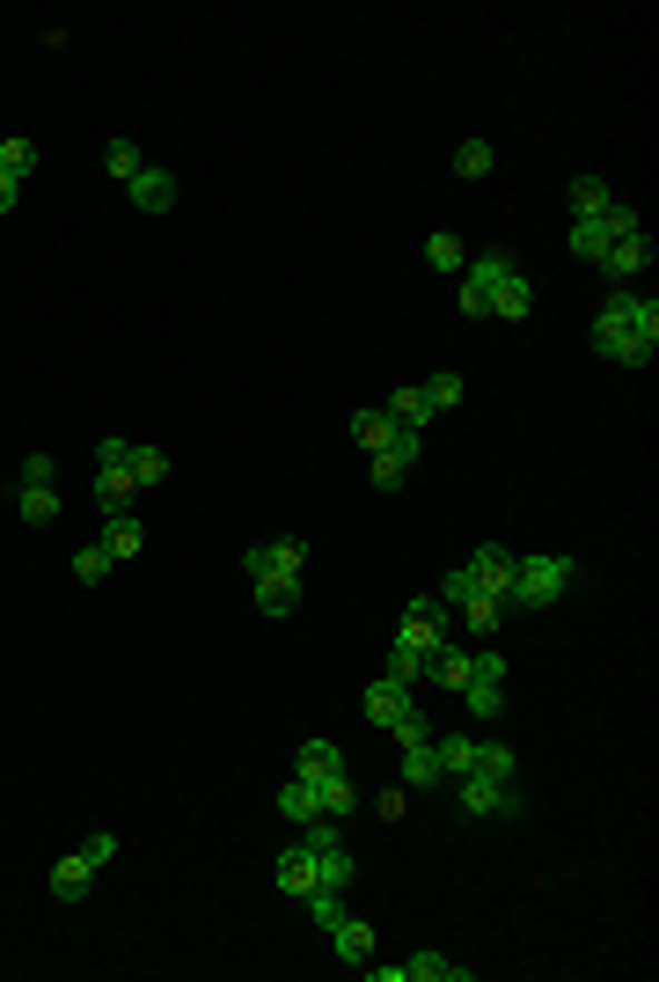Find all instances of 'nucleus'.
I'll return each instance as SVG.
<instances>
[{
  "label": "nucleus",
  "instance_id": "44",
  "mask_svg": "<svg viewBox=\"0 0 659 982\" xmlns=\"http://www.w3.org/2000/svg\"><path fill=\"white\" fill-rule=\"evenodd\" d=\"M81 858L96 865V873H104V865L118 858V836H110V828H96V836H81Z\"/></svg>",
  "mask_w": 659,
  "mask_h": 982
},
{
  "label": "nucleus",
  "instance_id": "10",
  "mask_svg": "<svg viewBox=\"0 0 659 982\" xmlns=\"http://www.w3.org/2000/svg\"><path fill=\"white\" fill-rule=\"evenodd\" d=\"M360 704H366V719H374V726H396L403 711H411V683H396V675H374Z\"/></svg>",
  "mask_w": 659,
  "mask_h": 982
},
{
  "label": "nucleus",
  "instance_id": "29",
  "mask_svg": "<svg viewBox=\"0 0 659 982\" xmlns=\"http://www.w3.org/2000/svg\"><path fill=\"white\" fill-rule=\"evenodd\" d=\"M315 807H323L330 822H345V814H352V770L323 777V785H315Z\"/></svg>",
  "mask_w": 659,
  "mask_h": 982
},
{
  "label": "nucleus",
  "instance_id": "36",
  "mask_svg": "<svg viewBox=\"0 0 659 982\" xmlns=\"http://www.w3.org/2000/svg\"><path fill=\"white\" fill-rule=\"evenodd\" d=\"M462 616H469V631H499V616H505V601H491V595H476V601H462Z\"/></svg>",
  "mask_w": 659,
  "mask_h": 982
},
{
  "label": "nucleus",
  "instance_id": "45",
  "mask_svg": "<svg viewBox=\"0 0 659 982\" xmlns=\"http://www.w3.org/2000/svg\"><path fill=\"white\" fill-rule=\"evenodd\" d=\"M388 734H396L403 748H411V740H433V719H425V711H417V704H411V711H403V719L388 726Z\"/></svg>",
  "mask_w": 659,
  "mask_h": 982
},
{
  "label": "nucleus",
  "instance_id": "8",
  "mask_svg": "<svg viewBox=\"0 0 659 982\" xmlns=\"http://www.w3.org/2000/svg\"><path fill=\"white\" fill-rule=\"evenodd\" d=\"M593 264H601V272H608L616 286H630V279L645 272V264H652V235H645V228H638V235H616V243H608Z\"/></svg>",
  "mask_w": 659,
  "mask_h": 982
},
{
  "label": "nucleus",
  "instance_id": "33",
  "mask_svg": "<svg viewBox=\"0 0 659 982\" xmlns=\"http://www.w3.org/2000/svg\"><path fill=\"white\" fill-rule=\"evenodd\" d=\"M0 169L16 176V184H30L37 176V140H0Z\"/></svg>",
  "mask_w": 659,
  "mask_h": 982
},
{
  "label": "nucleus",
  "instance_id": "5",
  "mask_svg": "<svg viewBox=\"0 0 659 982\" xmlns=\"http://www.w3.org/2000/svg\"><path fill=\"white\" fill-rule=\"evenodd\" d=\"M462 814L469 822H513L521 814V785H484V777H462Z\"/></svg>",
  "mask_w": 659,
  "mask_h": 982
},
{
  "label": "nucleus",
  "instance_id": "42",
  "mask_svg": "<svg viewBox=\"0 0 659 982\" xmlns=\"http://www.w3.org/2000/svg\"><path fill=\"white\" fill-rule=\"evenodd\" d=\"M476 595H484V587L469 579V564H454V572H447V587H440V601H447V609H462V601H476Z\"/></svg>",
  "mask_w": 659,
  "mask_h": 982
},
{
  "label": "nucleus",
  "instance_id": "40",
  "mask_svg": "<svg viewBox=\"0 0 659 982\" xmlns=\"http://www.w3.org/2000/svg\"><path fill=\"white\" fill-rule=\"evenodd\" d=\"M425 396H433V411H454L462 404V374H425Z\"/></svg>",
  "mask_w": 659,
  "mask_h": 982
},
{
  "label": "nucleus",
  "instance_id": "27",
  "mask_svg": "<svg viewBox=\"0 0 659 982\" xmlns=\"http://www.w3.org/2000/svg\"><path fill=\"white\" fill-rule=\"evenodd\" d=\"M564 243H572V257H587V264H593L608 243H616V235H608V220L593 213V220H572V235H564Z\"/></svg>",
  "mask_w": 659,
  "mask_h": 982
},
{
  "label": "nucleus",
  "instance_id": "25",
  "mask_svg": "<svg viewBox=\"0 0 659 982\" xmlns=\"http://www.w3.org/2000/svg\"><path fill=\"white\" fill-rule=\"evenodd\" d=\"M278 814H286V822H301V828H308L315 814H323V807H315V785H308V777H294V785H278Z\"/></svg>",
  "mask_w": 659,
  "mask_h": 982
},
{
  "label": "nucleus",
  "instance_id": "12",
  "mask_svg": "<svg viewBox=\"0 0 659 982\" xmlns=\"http://www.w3.org/2000/svg\"><path fill=\"white\" fill-rule=\"evenodd\" d=\"M330 946H337V961H345V968H366V961H374V924L337 916V924H330Z\"/></svg>",
  "mask_w": 659,
  "mask_h": 982
},
{
  "label": "nucleus",
  "instance_id": "39",
  "mask_svg": "<svg viewBox=\"0 0 659 982\" xmlns=\"http://www.w3.org/2000/svg\"><path fill=\"white\" fill-rule=\"evenodd\" d=\"M505 675H513L505 652H469V683H505Z\"/></svg>",
  "mask_w": 659,
  "mask_h": 982
},
{
  "label": "nucleus",
  "instance_id": "4",
  "mask_svg": "<svg viewBox=\"0 0 659 982\" xmlns=\"http://www.w3.org/2000/svg\"><path fill=\"white\" fill-rule=\"evenodd\" d=\"M417 455H425V433H411V425H396V433H388V448H374V455H366V470H374V484H403V477L417 470Z\"/></svg>",
  "mask_w": 659,
  "mask_h": 982
},
{
  "label": "nucleus",
  "instance_id": "14",
  "mask_svg": "<svg viewBox=\"0 0 659 982\" xmlns=\"http://www.w3.org/2000/svg\"><path fill=\"white\" fill-rule=\"evenodd\" d=\"M249 587H257L264 616H294L301 609V572H264V579H249Z\"/></svg>",
  "mask_w": 659,
  "mask_h": 982
},
{
  "label": "nucleus",
  "instance_id": "15",
  "mask_svg": "<svg viewBox=\"0 0 659 982\" xmlns=\"http://www.w3.org/2000/svg\"><path fill=\"white\" fill-rule=\"evenodd\" d=\"M403 785H411V792L447 785V763H440V748H433V740H411V748H403Z\"/></svg>",
  "mask_w": 659,
  "mask_h": 982
},
{
  "label": "nucleus",
  "instance_id": "28",
  "mask_svg": "<svg viewBox=\"0 0 659 982\" xmlns=\"http://www.w3.org/2000/svg\"><path fill=\"white\" fill-rule=\"evenodd\" d=\"M425 675H433L440 689H462V683H469V652H462V646H440L433 660H425Z\"/></svg>",
  "mask_w": 659,
  "mask_h": 982
},
{
  "label": "nucleus",
  "instance_id": "18",
  "mask_svg": "<svg viewBox=\"0 0 659 982\" xmlns=\"http://www.w3.org/2000/svg\"><path fill=\"white\" fill-rule=\"evenodd\" d=\"M88 887H96V865H88L81 851H73V858H59V865H52V895H59V902H81Z\"/></svg>",
  "mask_w": 659,
  "mask_h": 982
},
{
  "label": "nucleus",
  "instance_id": "48",
  "mask_svg": "<svg viewBox=\"0 0 659 982\" xmlns=\"http://www.w3.org/2000/svg\"><path fill=\"white\" fill-rule=\"evenodd\" d=\"M52 477H59L52 455H30V462H22V484H52Z\"/></svg>",
  "mask_w": 659,
  "mask_h": 982
},
{
  "label": "nucleus",
  "instance_id": "35",
  "mask_svg": "<svg viewBox=\"0 0 659 982\" xmlns=\"http://www.w3.org/2000/svg\"><path fill=\"white\" fill-rule=\"evenodd\" d=\"M382 675H396V683H417V675H425V652L396 638V646H388V660H382Z\"/></svg>",
  "mask_w": 659,
  "mask_h": 982
},
{
  "label": "nucleus",
  "instance_id": "32",
  "mask_svg": "<svg viewBox=\"0 0 659 982\" xmlns=\"http://www.w3.org/2000/svg\"><path fill=\"white\" fill-rule=\"evenodd\" d=\"M425 264H433V272H462V264H469V249H462V235H447V228H440V235H433V243H425Z\"/></svg>",
  "mask_w": 659,
  "mask_h": 982
},
{
  "label": "nucleus",
  "instance_id": "13",
  "mask_svg": "<svg viewBox=\"0 0 659 982\" xmlns=\"http://www.w3.org/2000/svg\"><path fill=\"white\" fill-rule=\"evenodd\" d=\"M125 192H132V206H139V213H169V206H176V176L147 161V169H139L132 184H125Z\"/></svg>",
  "mask_w": 659,
  "mask_h": 982
},
{
  "label": "nucleus",
  "instance_id": "11",
  "mask_svg": "<svg viewBox=\"0 0 659 982\" xmlns=\"http://www.w3.org/2000/svg\"><path fill=\"white\" fill-rule=\"evenodd\" d=\"M96 543L110 550V564H125V558L147 550V528H139V513H104V536H96Z\"/></svg>",
  "mask_w": 659,
  "mask_h": 982
},
{
  "label": "nucleus",
  "instance_id": "50",
  "mask_svg": "<svg viewBox=\"0 0 659 982\" xmlns=\"http://www.w3.org/2000/svg\"><path fill=\"white\" fill-rule=\"evenodd\" d=\"M16 198H22V184H16L8 169H0V213H16Z\"/></svg>",
  "mask_w": 659,
  "mask_h": 982
},
{
  "label": "nucleus",
  "instance_id": "49",
  "mask_svg": "<svg viewBox=\"0 0 659 982\" xmlns=\"http://www.w3.org/2000/svg\"><path fill=\"white\" fill-rule=\"evenodd\" d=\"M243 572H249V579H264V572H272V550H264V543H257V550H243Z\"/></svg>",
  "mask_w": 659,
  "mask_h": 982
},
{
  "label": "nucleus",
  "instance_id": "6",
  "mask_svg": "<svg viewBox=\"0 0 659 982\" xmlns=\"http://www.w3.org/2000/svg\"><path fill=\"white\" fill-rule=\"evenodd\" d=\"M513 558H521V550H505V543H476V550H469V579H476L491 601H505V609H513Z\"/></svg>",
  "mask_w": 659,
  "mask_h": 982
},
{
  "label": "nucleus",
  "instance_id": "16",
  "mask_svg": "<svg viewBox=\"0 0 659 982\" xmlns=\"http://www.w3.org/2000/svg\"><path fill=\"white\" fill-rule=\"evenodd\" d=\"M382 411H388L396 425H411V433H425V425H433V396H425V382H403Z\"/></svg>",
  "mask_w": 659,
  "mask_h": 982
},
{
  "label": "nucleus",
  "instance_id": "41",
  "mask_svg": "<svg viewBox=\"0 0 659 982\" xmlns=\"http://www.w3.org/2000/svg\"><path fill=\"white\" fill-rule=\"evenodd\" d=\"M125 462H132V440H125V433L96 440V470H125Z\"/></svg>",
  "mask_w": 659,
  "mask_h": 982
},
{
  "label": "nucleus",
  "instance_id": "24",
  "mask_svg": "<svg viewBox=\"0 0 659 982\" xmlns=\"http://www.w3.org/2000/svg\"><path fill=\"white\" fill-rule=\"evenodd\" d=\"M388 433H396V419H388L382 404H374V411H352V440H360L366 455H374V448H388Z\"/></svg>",
  "mask_w": 659,
  "mask_h": 982
},
{
  "label": "nucleus",
  "instance_id": "20",
  "mask_svg": "<svg viewBox=\"0 0 659 982\" xmlns=\"http://www.w3.org/2000/svg\"><path fill=\"white\" fill-rule=\"evenodd\" d=\"M403 982H469V968L447 961V953H411V961H403Z\"/></svg>",
  "mask_w": 659,
  "mask_h": 982
},
{
  "label": "nucleus",
  "instance_id": "43",
  "mask_svg": "<svg viewBox=\"0 0 659 982\" xmlns=\"http://www.w3.org/2000/svg\"><path fill=\"white\" fill-rule=\"evenodd\" d=\"M308 916H315V924H337V916H345V895H337V887H315V895H308Z\"/></svg>",
  "mask_w": 659,
  "mask_h": 982
},
{
  "label": "nucleus",
  "instance_id": "46",
  "mask_svg": "<svg viewBox=\"0 0 659 982\" xmlns=\"http://www.w3.org/2000/svg\"><path fill=\"white\" fill-rule=\"evenodd\" d=\"M601 220H608V235H638V228H645V220H638V206H623V198H616V206H608Z\"/></svg>",
  "mask_w": 659,
  "mask_h": 982
},
{
  "label": "nucleus",
  "instance_id": "3",
  "mask_svg": "<svg viewBox=\"0 0 659 982\" xmlns=\"http://www.w3.org/2000/svg\"><path fill=\"white\" fill-rule=\"evenodd\" d=\"M513 272H521V264L505 257V249H484V257H469V272H462V316H491V294H499Z\"/></svg>",
  "mask_w": 659,
  "mask_h": 982
},
{
  "label": "nucleus",
  "instance_id": "31",
  "mask_svg": "<svg viewBox=\"0 0 659 982\" xmlns=\"http://www.w3.org/2000/svg\"><path fill=\"white\" fill-rule=\"evenodd\" d=\"M491 161H499V155H491V140H462V147H454V176H462V184L491 176Z\"/></svg>",
  "mask_w": 659,
  "mask_h": 982
},
{
  "label": "nucleus",
  "instance_id": "23",
  "mask_svg": "<svg viewBox=\"0 0 659 982\" xmlns=\"http://www.w3.org/2000/svg\"><path fill=\"white\" fill-rule=\"evenodd\" d=\"M16 513H22L30 528H52V521H59V491H52V484H22Z\"/></svg>",
  "mask_w": 659,
  "mask_h": 982
},
{
  "label": "nucleus",
  "instance_id": "21",
  "mask_svg": "<svg viewBox=\"0 0 659 982\" xmlns=\"http://www.w3.org/2000/svg\"><path fill=\"white\" fill-rule=\"evenodd\" d=\"M616 206V192H608V176H572V220H593V213Z\"/></svg>",
  "mask_w": 659,
  "mask_h": 982
},
{
  "label": "nucleus",
  "instance_id": "1",
  "mask_svg": "<svg viewBox=\"0 0 659 982\" xmlns=\"http://www.w3.org/2000/svg\"><path fill=\"white\" fill-rule=\"evenodd\" d=\"M593 352L616 360V367H645L659 352V301L638 286H616V294L593 308Z\"/></svg>",
  "mask_w": 659,
  "mask_h": 982
},
{
  "label": "nucleus",
  "instance_id": "37",
  "mask_svg": "<svg viewBox=\"0 0 659 982\" xmlns=\"http://www.w3.org/2000/svg\"><path fill=\"white\" fill-rule=\"evenodd\" d=\"M110 572V550L104 543H88V550H73V579H81V587H96V579Z\"/></svg>",
  "mask_w": 659,
  "mask_h": 982
},
{
  "label": "nucleus",
  "instance_id": "19",
  "mask_svg": "<svg viewBox=\"0 0 659 982\" xmlns=\"http://www.w3.org/2000/svg\"><path fill=\"white\" fill-rule=\"evenodd\" d=\"M132 499H139L132 470H96V507L104 513H132Z\"/></svg>",
  "mask_w": 659,
  "mask_h": 982
},
{
  "label": "nucleus",
  "instance_id": "26",
  "mask_svg": "<svg viewBox=\"0 0 659 982\" xmlns=\"http://www.w3.org/2000/svg\"><path fill=\"white\" fill-rule=\"evenodd\" d=\"M454 697L469 704V719H499V711H505V683H462Z\"/></svg>",
  "mask_w": 659,
  "mask_h": 982
},
{
  "label": "nucleus",
  "instance_id": "38",
  "mask_svg": "<svg viewBox=\"0 0 659 982\" xmlns=\"http://www.w3.org/2000/svg\"><path fill=\"white\" fill-rule=\"evenodd\" d=\"M272 550V572H301V564H308V543H301V536H278V543H264Z\"/></svg>",
  "mask_w": 659,
  "mask_h": 982
},
{
  "label": "nucleus",
  "instance_id": "30",
  "mask_svg": "<svg viewBox=\"0 0 659 982\" xmlns=\"http://www.w3.org/2000/svg\"><path fill=\"white\" fill-rule=\"evenodd\" d=\"M125 470H132L139 491H147V484H169V455H161V448H139V440H132V462H125Z\"/></svg>",
  "mask_w": 659,
  "mask_h": 982
},
{
  "label": "nucleus",
  "instance_id": "7",
  "mask_svg": "<svg viewBox=\"0 0 659 982\" xmlns=\"http://www.w3.org/2000/svg\"><path fill=\"white\" fill-rule=\"evenodd\" d=\"M403 646H417V652H425V660H433V652L440 646H447V601H440V595H425V601H411V616H403Z\"/></svg>",
  "mask_w": 659,
  "mask_h": 982
},
{
  "label": "nucleus",
  "instance_id": "34",
  "mask_svg": "<svg viewBox=\"0 0 659 982\" xmlns=\"http://www.w3.org/2000/svg\"><path fill=\"white\" fill-rule=\"evenodd\" d=\"M104 169H110V176H118V184H132V176H139V169H147V155H139V147H132V140H110V147H104Z\"/></svg>",
  "mask_w": 659,
  "mask_h": 982
},
{
  "label": "nucleus",
  "instance_id": "2",
  "mask_svg": "<svg viewBox=\"0 0 659 982\" xmlns=\"http://www.w3.org/2000/svg\"><path fill=\"white\" fill-rule=\"evenodd\" d=\"M564 587H572V558H557V550L513 558V609H550Z\"/></svg>",
  "mask_w": 659,
  "mask_h": 982
},
{
  "label": "nucleus",
  "instance_id": "9",
  "mask_svg": "<svg viewBox=\"0 0 659 982\" xmlns=\"http://www.w3.org/2000/svg\"><path fill=\"white\" fill-rule=\"evenodd\" d=\"M272 880H278V895L308 902V895H315V851H308V843H286V851H278V865H272Z\"/></svg>",
  "mask_w": 659,
  "mask_h": 982
},
{
  "label": "nucleus",
  "instance_id": "17",
  "mask_svg": "<svg viewBox=\"0 0 659 982\" xmlns=\"http://www.w3.org/2000/svg\"><path fill=\"white\" fill-rule=\"evenodd\" d=\"M345 770V755H337V740H301L294 755V777H308V785H323V777Z\"/></svg>",
  "mask_w": 659,
  "mask_h": 982
},
{
  "label": "nucleus",
  "instance_id": "47",
  "mask_svg": "<svg viewBox=\"0 0 659 982\" xmlns=\"http://www.w3.org/2000/svg\"><path fill=\"white\" fill-rule=\"evenodd\" d=\"M403 807H411V792H403V785H388L382 799H374V814H382V822H403Z\"/></svg>",
  "mask_w": 659,
  "mask_h": 982
},
{
  "label": "nucleus",
  "instance_id": "22",
  "mask_svg": "<svg viewBox=\"0 0 659 982\" xmlns=\"http://www.w3.org/2000/svg\"><path fill=\"white\" fill-rule=\"evenodd\" d=\"M528 301H535V294H528V279L513 272V279L491 294V323H528Z\"/></svg>",
  "mask_w": 659,
  "mask_h": 982
}]
</instances>
